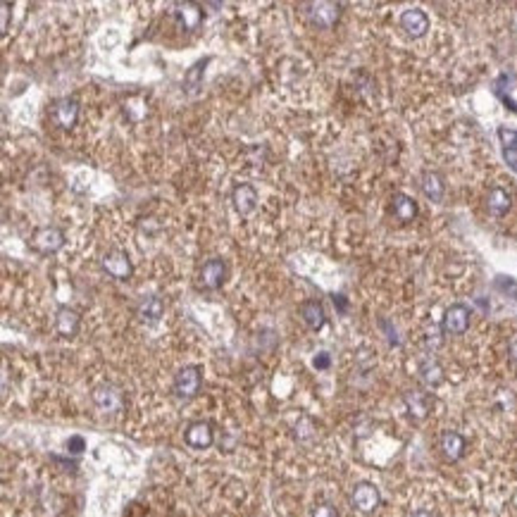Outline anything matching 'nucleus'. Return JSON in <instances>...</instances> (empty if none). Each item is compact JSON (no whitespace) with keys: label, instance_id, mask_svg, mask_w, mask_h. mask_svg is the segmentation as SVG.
Wrapping results in <instances>:
<instances>
[{"label":"nucleus","instance_id":"1","mask_svg":"<svg viewBox=\"0 0 517 517\" xmlns=\"http://www.w3.org/2000/svg\"><path fill=\"white\" fill-rule=\"evenodd\" d=\"M100 267L108 272V277L117 279V282H127L134 274L132 260H129V255L122 253V250H108V253L103 255V260H100Z\"/></svg>","mask_w":517,"mask_h":517},{"label":"nucleus","instance_id":"2","mask_svg":"<svg viewBox=\"0 0 517 517\" xmlns=\"http://www.w3.org/2000/svg\"><path fill=\"white\" fill-rule=\"evenodd\" d=\"M200 381H203V374H200L198 365H187V368H182L177 372V376H174V394L184 400L193 398L200 391Z\"/></svg>","mask_w":517,"mask_h":517},{"label":"nucleus","instance_id":"3","mask_svg":"<svg viewBox=\"0 0 517 517\" xmlns=\"http://www.w3.org/2000/svg\"><path fill=\"white\" fill-rule=\"evenodd\" d=\"M350 503H353V508L360 510V513H372V510L379 508V503H381L379 489H376L374 484H370V481H360V484L353 489Z\"/></svg>","mask_w":517,"mask_h":517},{"label":"nucleus","instance_id":"4","mask_svg":"<svg viewBox=\"0 0 517 517\" xmlns=\"http://www.w3.org/2000/svg\"><path fill=\"white\" fill-rule=\"evenodd\" d=\"M224 279H227V265H224V260L213 258L200 267L198 284L203 286L205 291H217L219 286L224 284Z\"/></svg>","mask_w":517,"mask_h":517},{"label":"nucleus","instance_id":"5","mask_svg":"<svg viewBox=\"0 0 517 517\" xmlns=\"http://www.w3.org/2000/svg\"><path fill=\"white\" fill-rule=\"evenodd\" d=\"M305 10H308V17L313 19V24L320 29H331L341 14L339 3H310L305 5Z\"/></svg>","mask_w":517,"mask_h":517},{"label":"nucleus","instance_id":"6","mask_svg":"<svg viewBox=\"0 0 517 517\" xmlns=\"http://www.w3.org/2000/svg\"><path fill=\"white\" fill-rule=\"evenodd\" d=\"M32 243H34V248L43 255L58 253V250L64 245V234H62V229H58V227H41L36 234H34Z\"/></svg>","mask_w":517,"mask_h":517},{"label":"nucleus","instance_id":"7","mask_svg":"<svg viewBox=\"0 0 517 517\" xmlns=\"http://www.w3.org/2000/svg\"><path fill=\"white\" fill-rule=\"evenodd\" d=\"M470 310L465 308V305H450L448 310L444 313V331L446 334H453V336H460L465 334V331L470 329Z\"/></svg>","mask_w":517,"mask_h":517},{"label":"nucleus","instance_id":"8","mask_svg":"<svg viewBox=\"0 0 517 517\" xmlns=\"http://www.w3.org/2000/svg\"><path fill=\"white\" fill-rule=\"evenodd\" d=\"M400 27H403V32L408 34V36L420 38V36H424V34L429 32V17H426L424 10L410 8V10H405V12L400 14Z\"/></svg>","mask_w":517,"mask_h":517},{"label":"nucleus","instance_id":"9","mask_svg":"<svg viewBox=\"0 0 517 517\" xmlns=\"http://www.w3.org/2000/svg\"><path fill=\"white\" fill-rule=\"evenodd\" d=\"M53 119L60 129H72L79 119V103L74 98H60L53 108Z\"/></svg>","mask_w":517,"mask_h":517},{"label":"nucleus","instance_id":"10","mask_svg":"<svg viewBox=\"0 0 517 517\" xmlns=\"http://www.w3.org/2000/svg\"><path fill=\"white\" fill-rule=\"evenodd\" d=\"M213 426L208 422H193L187 426V431H184V441L191 446V448H208V446H213Z\"/></svg>","mask_w":517,"mask_h":517},{"label":"nucleus","instance_id":"11","mask_svg":"<svg viewBox=\"0 0 517 517\" xmlns=\"http://www.w3.org/2000/svg\"><path fill=\"white\" fill-rule=\"evenodd\" d=\"M79 327H82V317H79L77 310L72 308H60L58 315H55V329H58L60 336L64 339H74L79 334Z\"/></svg>","mask_w":517,"mask_h":517},{"label":"nucleus","instance_id":"12","mask_svg":"<svg viewBox=\"0 0 517 517\" xmlns=\"http://www.w3.org/2000/svg\"><path fill=\"white\" fill-rule=\"evenodd\" d=\"M232 203H234V208L239 215H250L255 208H258V191L250 187V184H241V187L234 189Z\"/></svg>","mask_w":517,"mask_h":517},{"label":"nucleus","instance_id":"13","mask_svg":"<svg viewBox=\"0 0 517 517\" xmlns=\"http://www.w3.org/2000/svg\"><path fill=\"white\" fill-rule=\"evenodd\" d=\"M300 317H303V322L315 331L322 329L324 322H327V315H324V308L320 300H305V303L300 305Z\"/></svg>","mask_w":517,"mask_h":517},{"label":"nucleus","instance_id":"14","mask_svg":"<svg viewBox=\"0 0 517 517\" xmlns=\"http://www.w3.org/2000/svg\"><path fill=\"white\" fill-rule=\"evenodd\" d=\"M441 450H444L446 460L455 463V460H460L465 453V439L458 431H444V434H441Z\"/></svg>","mask_w":517,"mask_h":517},{"label":"nucleus","instance_id":"15","mask_svg":"<svg viewBox=\"0 0 517 517\" xmlns=\"http://www.w3.org/2000/svg\"><path fill=\"white\" fill-rule=\"evenodd\" d=\"M422 193L431 200V203H441V200H444V193H446L444 177H441L439 172L426 169V172L422 174Z\"/></svg>","mask_w":517,"mask_h":517},{"label":"nucleus","instance_id":"16","mask_svg":"<svg viewBox=\"0 0 517 517\" xmlns=\"http://www.w3.org/2000/svg\"><path fill=\"white\" fill-rule=\"evenodd\" d=\"M510 205H513V198H510L508 191L501 187L491 189L489 195H486V208H489V213L494 215V217H503L510 210Z\"/></svg>","mask_w":517,"mask_h":517},{"label":"nucleus","instance_id":"17","mask_svg":"<svg viewBox=\"0 0 517 517\" xmlns=\"http://www.w3.org/2000/svg\"><path fill=\"white\" fill-rule=\"evenodd\" d=\"M163 313H165V303H163L160 296H145L141 303H139V317H141L143 322H148V324L160 322Z\"/></svg>","mask_w":517,"mask_h":517},{"label":"nucleus","instance_id":"18","mask_svg":"<svg viewBox=\"0 0 517 517\" xmlns=\"http://www.w3.org/2000/svg\"><path fill=\"white\" fill-rule=\"evenodd\" d=\"M391 208H394V215L400 222H413L415 215H418V203L405 193H396L391 198Z\"/></svg>","mask_w":517,"mask_h":517},{"label":"nucleus","instance_id":"19","mask_svg":"<svg viewBox=\"0 0 517 517\" xmlns=\"http://www.w3.org/2000/svg\"><path fill=\"white\" fill-rule=\"evenodd\" d=\"M174 10H177L174 17L179 19V24L184 29H195L200 24V19H203V12H200V8L195 3H177Z\"/></svg>","mask_w":517,"mask_h":517},{"label":"nucleus","instance_id":"20","mask_svg":"<svg viewBox=\"0 0 517 517\" xmlns=\"http://www.w3.org/2000/svg\"><path fill=\"white\" fill-rule=\"evenodd\" d=\"M93 400H95V405H98L100 410H115V408H119V403H122L119 391L115 389V386H110V384L98 386V389L93 391Z\"/></svg>","mask_w":517,"mask_h":517},{"label":"nucleus","instance_id":"21","mask_svg":"<svg viewBox=\"0 0 517 517\" xmlns=\"http://www.w3.org/2000/svg\"><path fill=\"white\" fill-rule=\"evenodd\" d=\"M405 403H408V410L413 418L422 420L426 413H429V403H426V396L420 394V391H410L405 394Z\"/></svg>","mask_w":517,"mask_h":517},{"label":"nucleus","instance_id":"22","mask_svg":"<svg viewBox=\"0 0 517 517\" xmlns=\"http://www.w3.org/2000/svg\"><path fill=\"white\" fill-rule=\"evenodd\" d=\"M420 376H422L424 384L439 386L441 381H444V370H441V365L436 363V360H424V363L420 365Z\"/></svg>","mask_w":517,"mask_h":517},{"label":"nucleus","instance_id":"23","mask_svg":"<svg viewBox=\"0 0 517 517\" xmlns=\"http://www.w3.org/2000/svg\"><path fill=\"white\" fill-rule=\"evenodd\" d=\"M498 139H501V143H503V148L517 150V132H515V129L501 127L498 129Z\"/></svg>","mask_w":517,"mask_h":517},{"label":"nucleus","instance_id":"24","mask_svg":"<svg viewBox=\"0 0 517 517\" xmlns=\"http://www.w3.org/2000/svg\"><path fill=\"white\" fill-rule=\"evenodd\" d=\"M313 517H339V513H336V508H334V505H329V503H320V505H315Z\"/></svg>","mask_w":517,"mask_h":517},{"label":"nucleus","instance_id":"25","mask_svg":"<svg viewBox=\"0 0 517 517\" xmlns=\"http://www.w3.org/2000/svg\"><path fill=\"white\" fill-rule=\"evenodd\" d=\"M84 448H86V444H84L82 436H72V439L67 441V450H69V453L79 455V453H84Z\"/></svg>","mask_w":517,"mask_h":517},{"label":"nucleus","instance_id":"26","mask_svg":"<svg viewBox=\"0 0 517 517\" xmlns=\"http://www.w3.org/2000/svg\"><path fill=\"white\" fill-rule=\"evenodd\" d=\"M503 160H505V165L513 169V172H517V150L503 148Z\"/></svg>","mask_w":517,"mask_h":517},{"label":"nucleus","instance_id":"27","mask_svg":"<svg viewBox=\"0 0 517 517\" xmlns=\"http://www.w3.org/2000/svg\"><path fill=\"white\" fill-rule=\"evenodd\" d=\"M200 67H203V62H198L195 67H191V72H189V77H187V84H189V86H195V84H198Z\"/></svg>","mask_w":517,"mask_h":517},{"label":"nucleus","instance_id":"28","mask_svg":"<svg viewBox=\"0 0 517 517\" xmlns=\"http://www.w3.org/2000/svg\"><path fill=\"white\" fill-rule=\"evenodd\" d=\"M315 368H317V370H327L329 368V355L327 353H320L317 358H315Z\"/></svg>","mask_w":517,"mask_h":517},{"label":"nucleus","instance_id":"29","mask_svg":"<svg viewBox=\"0 0 517 517\" xmlns=\"http://www.w3.org/2000/svg\"><path fill=\"white\" fill-rule=\"evenodd\" d=\"M508 350H510V358H513V363L517 365V336H513V339H510Z\"/></svg>","mask_w":517,"mask_h":517},{"label":"nucleus","instance_id":"30","mask_svg":"<svg viewBox=\"0 0 517 517\" xmlns=\"http://www.w3.org/2000/svg\"><path fill=\"white\" fill-rule=\"evenodd\" d=\"M8 17H10V3H3V32L8 29Z\"/></svg>","mask_w":517,"mask_h":517},{"label":"nucleus","instance_id":"31","mask_svg":"<svg viewBox=\"0 0 517 517\" xmlns=\"http://www.w3.org/2000/svg\"><path fill=\"white\" fill-rule=\"evenodd\" d=\"M413 517H434V515H431V513H426V510H418V513H415Z\"/></svg>","mask_w":517,"mask_h":517}]
</instances>
